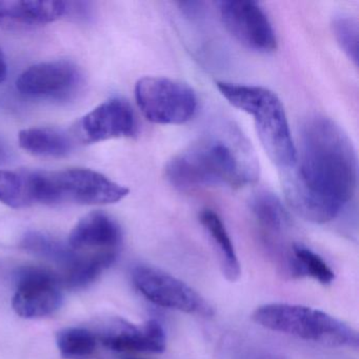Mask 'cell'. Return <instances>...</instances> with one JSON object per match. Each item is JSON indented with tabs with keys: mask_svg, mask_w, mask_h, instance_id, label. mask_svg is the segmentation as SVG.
<instances>
[{
	"mask_svg": "<svg viewBox=\"0 0 359 359\" xmlns=\"http://www.w3.org/2000/svg\"><path fill=\"white\" fill-rule=\"evenodd\" d=\"M132 279L136 289L156 306L201 317L214 315L213 306L198 292L161 269L136 266Z\"/></svg>",
	"mask_w": 359,
	"mask_h": 359,
	"instance_id": "52a82bcc",
	"label": "cell"
},
{
	"mask_svg": "<svg viewBox=\"0 0 359 359\" xmlns=\"http://www.w3.org/2000/svg\"><path fill=\"white\" fill-rule=\"evenodd\" d=\"M165 174L168 182L182 191L241 188L257 178V167L243 142L208 136L168 161Z\"/></svg>",
	"mask_w": 359,
	"mask_h": 359,
	"instance_id": "7a4b0ae2",
	"label": "cell"
},
{
	"mask_svg": "<svg viewBox=\"0 0 359 359\" xmlns=\"http://www.w3.org/2000/svg\"><path fill=\"white\" fill-rule=\"evenodd\" d=\"M116 259V252L102 251L81 256L66 269L62 283L71 289H81L93 283Z\"/></svg>",
	"mask_w": 359,
	"mask_h": 359,
	"instance_id": "e0dca14e",
	"label": "cell"
},
{
	"mask_svg": "<svg viewBox=\"0 0 359 359\" xmlns=\"http://www.w3.org/2000/svg\"><path fill=\"white\" fill-rule=\"evenodd\" d=\"M218 91L234 108L253 117L258 138L273 163L287 171L296 161V146L278 96L264 87L219 81Z\"/></svg>",
	"mask_w": 359,
	"mask_h": 359,
	"instance_id": "3957f363",
	"label": "cell"
},
{
	"mask_svg": "<svg viewBox=\"0 0 359 359\" xmlns=\"http://www.w3.org/2000/svg\"><path fill=\"white\" fill-rule=\"evenodd\" d=\"M250 209L259 226L269 233L279 234L289 226V214L276 195L258 192L250 201Z\"/></svg>",
	"mask_w": 359,
	"mask_h": 359,
	"instance_id": "ac0fdd59",
	"label": "cell"
},
{
	"mask_svg": "<svg viewBox=\"0 0 359 359\" xmlns=\"http://www.w3.org/2000/svg\"><path fill=\"white\" fill-rule=\"evenodd\" d=\"M292 253L294 276H311L323 285H329L335 279V274L329 264L304 245L295 243Z\"/></svg>",
	"mask_w": 359,
	"mask_h": 359,
	"instance_id": "44dd1931",
	"label": "cell"
},
{
	"mask_svg": "<svg viewBox=\"0 0 359 359\" xmlns=\"http://www.w3.org/2000/svg\"><path fill=\"white\" fill-rule=\"evenodd\" d=\"M22 247L34 255L62 264L65 269H68L79 256L76 251L71 249L70 245L39 232L26 234L22 239Z\"/></svg>",
	"mask_w": 359,
	"mask_h": 359,
	"instance_id": "d6986e66",
	"label": "cell"
},
{
	"mask_svg": "<svg viewBox=\"0 0 359 359\" xmlns=\"http://www.w3.org/2000/svg\"><path fill=\"white\" fill-rule=\"evenodd\" d=\"M245 359H276L273 358V357H268V356H250L247 357Z\"/></svg>",
	"mask_w": 359,
	"mask_h": 359,
	"instance_id": "484cf974",
	"label": "cell"
},
{
	"mask_svg": "<svg viewBox=\"0 0 359 359\" xmlns=\"http://www.w3.org/2000/svg\"><path fill=\"white\" fill-rule=\"evenodd\" d=\"M60 354L67 358H86L93 354L97 341L94 334L83 327H66L56 335Z\"/></svg>",
	"mask_w": 359,
	"mask_h": 359,
	"instance_id": "7402d4cb",
	"label": "cell"
},
{
	"mask_svg": "<svg viewBox=\"0 0 359 359\" xmlns=\"http://www.w3.org/2000/svg\"><path fill=\"white\" fill-rule=\"evenodd\" d=\"M8 157H9V151L6 144L0 140V165L7 161Z\"/></svg>",
	"mask_w": 359,
	"mask_h": 359,
	"instance_id": "d4e9b609",
	"label": "cell"
},
{
	"mask_svg": "<svg viewBox=\"0 0 359 359\" xmlns=\"http://www.w3.org/2000/svg\"><path fill=\"white\" fill-rule=\"evenodd\" d=\"M123 359H142V358H140V357L127 356V357H123Z\"/></svg>",
	"mask_w": 359,
	"mask_h": 359,
	"instance_id": "4316f807",
	"label": "cell"
},
{
	"mask_svg": "<svg viewBox=\"0 0 359 359\" xmlns=\"http://www.w3.org/2000/svg\"><path fill=\"white\" fill-rule=\"evenodd\" d=\"M16 290L12 306L16 314L27 319L54 314L62 306V278L41 266H28L16 274Z\"/></svg>",
	"mask_w": 359,
	"mask_h": 359,
	"instance_id": "ba28073f",
	"label": "cell"
},
{
	"mask_svg": "<svg viewBox=\"0 0 359 359\" xmlns=\"http://www.w3.org/2000/svg\"><path fill=\"white\" fill-rule=\"evenodd\" d=\"M332 30L340 49L358 66V22L351 16H337L332 22Z\"/></svg>",
	"mask_w": 359,
	"mask_h": 359,
	"instance_id": "603a6c76",
	"label": "cell"
},
{
	"mask_svg": "<svg viewBox=\"0 0 359 359\" xmlns=\"http://www.w3.org/2000/svg\"><path fill=\"white\" fill-rule=\"evenodd\" d=\"M199 218L215 248L222 274L229 281L235 283L241 277V262L222 218L209 209L203 210Z\"/></svg>",
	"mask_w": 359,
	"mask_h": 359,
	"instance_id": "9a60e30c",
	"label": "cell"
},
{
	"mask_svg": "<svg viewBox=\"0 0 359 359\" xmlns=\"http://www.w3.org/2000/svg\"><path fill=\"white\" fill-rule=\"evenodd\" d=\"M220 20L228 32L243 47L271 53L277 49L272 24L258 4L243 0L219 3Z\"/></svg>",
	"mask_w": 359,
	"mask_h": 359,
	"instance_id": "9c48e42d",
	"label": "cell"
},
{
	"mask_svg": "<svg viewBox=\"0 0 359 359\" xmlns=\"http://www.w3.org/2000/svg\"><path fill=\"white\" fill-rule=\"evenodd\" d=\"M68 11L64 1L0 0V29L24 30L51 24Z\"/></svg>",
	"mask_w": 359,
	"mask_h": 359,
	"instance_id": "4fadbf2b",
	"label": "cell"
},
{
	"mask_svg": "<svg viewBox=\"0 0 359 359\" xmlns=\"http://www.w3.org/2000/svg\"><path fill=\"white\" fill-rule=\"evenodd\" d=\"M138 108L157 125H182L194 117L198 106L192 88L167 77H142L135 86Z\"/></svg>",
	"mask_w": 359,
	"mask_h": 359,
	"instance_id": "8992f818",
	"label": "cell"
},
{
	"mask_svg": "<svg viewBox=\"0 0 359 359\" xmlns=\"http://www.w3.org/2000/svg\"><path fill=\"white\" fill-rule=\"evenodd\" d=\"M257 325L330 348H357L358 334L344 321L310 306L291 304L260 306L252 314Z\"/></svg>",
	"mask_w": 359,
	"mask_h": 359,
	"instance_id": "277c9868",
	"label": "cell"
},
{
	"mask_svg": "<svg viewBox=\"0 0 359 359\" xmlns=\"http://www.w3.org/2000/svg\"><path fill=\"white\" fill-rule=\"evenodd\" d=\"M100 338L106 348L115 352L163 353L167 344L165 330L157 320L142 325L118 320Z\"/></svg>",
	"mask_w": 359,
	"mask_h": 359,
	"instance_id": "7c38bea8",
	"label": "cell"
},
{
	"mask_svg": "<svg viewBox=\"0 0 359 359\" xmlns=\"http://www.w3.org/2000/svg\"><path fill=\"white\" fill-rule=\"evenodd\" d=\"M0 203L14 209L34 205L31 191L30 171L0 170Z\"/></svg>",
	"mask_w": 359,
	"mask_h": 359,
	"instance_id": "ffe728a7",
	"label": "cell"
},
{
	"mask_svg": "<svg viewBox=\"0 0 359 359\" xmlns=\"http://www.w3.org/2000/svg\"><path fill=\"white\" fill-rule=\"evenodd\" d=\"M79 79L76 67L66 60L41 62L20 74L16 89L28 97L60 100L76 89Z\"/></svg>",
	"mask_w": 359,
	"mask_h": 359,
	"instance_id": "8fae6325",
	"label": "cell"
},
{
	"mask_svg": "<svg viewBox=\"0 0 359 359\" xmlns=\"http://www.w3.org/2000/svg\"><path fill=\"white\" fill-rule=\"evenodd\" d=\"M20 148L35 156L62 158L72 149V142L65 132L55 128L37 127L20 132Z\"/></svg>",
	"mask_w": 359,
	"mask_h": 359,
	"instance_id": "2e32d148",
	"label": "cell"
},
{
	"mask_svg": "<svg viewBox=\"0 0 359 359\" xmlns=\"http://www.w3.org/2000/svg\"><path fill=\"white\" fill-rule=\"evenodd\" d=\"M281 176L294 212L308 222L327 224L341 213L356 193V151L333 121L311 117L300 130L295 163Z\"/></svg>",
	"mask_w": 359,
	"mask_h": 359,
	"instance_id": "6da1fadb",
	"label": "cell"
},
{
	"mask_svg": "<svg viewBox=\"0 0 359 359\" xmlns=\"http://www.w3.org/2000/svg\"><path fill=\"white\" fill-rule=\"evenodd\" d=\"M121 243V230L104 212L95 211L81 218L69 235L68 245L74 251L98 249L114 251Z\"/></svg>",
	"mask_w": 359,
	"mask_h": 359,
	"instance_id": "5bb4252c",
	"label": "cell"
},
{
	"mask_svg": "<svg viewBox=\"0 0 359 359\" xmlns=\"http://www.w3.org/2000/svg\"><path fill=\"white\" fill-rule=\"evenodd\" d=\"M7 62H6L3 51L0 50V83H4V81H6V79H7Z\"/></svg>",
	"mask_w": 359,
	"mask_h": 359,
	"instance_id": "cb8c5ba5",
	"label": "cell"
},
{
	"mask_svg": "<svg viewBox=\"0 0 359 359\" xmlns=\"http://www.w3.org/2000/svg\"><path fill=\"white\" fill-rule=\"evenodd\" d=\"M33 203L58 205H110L123 201L129 189L104 174L90 169L73 168L53 172H31Z\"/></svg>",
	"mask_w": 359,
	"mask_h": 359,
	"instance_id": "5b68a950",
	"label": "cell"
},
{
	"mask_svg": "<svg viewBox=\"0 0 359 359\" xmlns=\"http://www.w3.org/2000/svg\"><path fill=\"white\" fill-rule=\"evenodd\" d=\"M137 131L135 114L129 102L111 98L96 107L74 127V137L83 144L132 137Z\"/></svg>",
	"mask_w": 359,
	"mask_h": 359,
	"instance_id": "30bf717a",
	"label": "cell"
}]
</instances>
